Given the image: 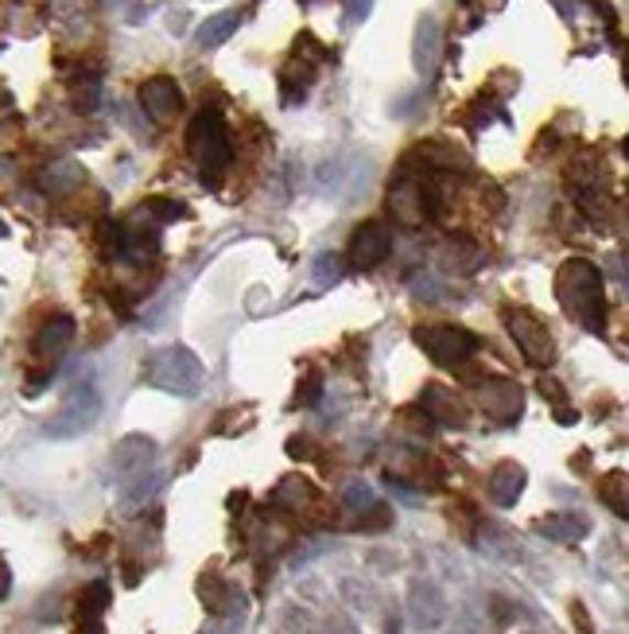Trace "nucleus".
<instances>
[{
	"label": "nucleus",
	"mask_w": 629,
	"mask_h": 634,
	"mask_svg": "<svg viewBox=\"0 0 629 634\" xmlns=\"http://www.w3.org/2000/svg\"><path fill=\"white\" fill-rule=\"evenodd\" d=\"M556 300L567 312V320L583 323V327L595 331V335L606 331V284H603V272H598L590 261L572 257V261L560 265Z\"/></svg>",
	"instance_id": "nucleus-1"
},
{
	"label": "nucleus",
	"mask_w": 629,
	"mask_h": 634,
	"mask_svg": "<svg viewBox=\"0 0 629 634\" xmlns=\"http://www.w3.org/2000/svg\"><path fill=\"white\" fill-rule=\"evenodd\" d=\"M187 152L191 160L203 172V183H218L221 172L234 164V140H229V129L221 121L218 109H198L187 125Z\"/></svg>",
	"instance_id": "nucleus-2"
},
{
	"label": "nucleus",
	"mask_w": 629,
	"mask_h": 634,
	"mask_svg": "<svg viewBox=\"0 0 629 634\" xmlns=\"http://www.w3.org/2000/svg\"><path fill=\"white\" fill-rule=\"evenodd\" d=\"M144 382L172 397H195L206 382V370L187 346H167V351H160V355L148 363Z\"/></svg>",
	"instance_id": "nucleus-3"
},
{
	"label": "nucleus",
	"mask_w": 629,
	"mask_h": 634,
	"mask_svg": "<svg viewBox=\"0 0 629 634\" xmlns=\"http://www.w3.org/2000/svg\"><path fill=\"white\" fill-rule=\"evenodd\" d=\"M416 346L432 358L435 366H447V370H458L470 358L478 355V335L466 327H455V323H432V327H416Z\"/></svg>",
	"instance_id": "nucleus-4"
},
{
	"label": "nucleus",
	"mask_w": 629,
	"mask_h": 634,
	"mask_svg": "<svg viewBox=\"0 0 629 634\" xmlns=\"http://www.w3.org/2000/svg\"><path fill=\"white\" fill-rule=\"evenodd\" d=\"M501 320H506L517 351L529 358V366L544 370V366L556 363V343H552V331H547V323L540 320L536 312H529V308H506V312H501Z\"/></svg>",
	"instance_id": "nucleus-5"
},
{
	"label": "nucleus",
	"mask_w": 629,
	"mask_h": 634,
	"mask_svg": "<svg viewBox=\"0 0 629 634\" xmlns=\"http://www.w3.org/2000/svg\"><path fill=\"white\" fill-rule=\"evenodd\" d=\"M101 417V394L94 389V382H83L66 394L63 409L47 420V437L55 440H71V437H83L86 429H94V420Z\"/></svg>",
	"instance_id": "nucleus-6"
},
{
	"label": "nucleus",
	"mask_w": 629,
	"mask_h": 634,
	"mask_svg": "<svg viewBox=\"0 0 629 634\" xmlns=\"http://www.w3.org/2000/svg\"><path fill=\"white\" fill-rule=\"evenodd\" d=\"M478 405L494 425H517L524 412V389L513 378H482L478 382Z\"/></svg>",
	"instance_id": "nucleus-7"
},
{
	"label": "nucleus",
	"mask_w": 629,
	"mask_h": 634,
	"mask_svg": "<svg viewBox=\"0 0 629 634\" xmlns=\"http://www.w3.org/2000/svg\"><path fill=\"white\" fill-rule=\"evenodd\" d=\"M392 254V230L381 223H361L350 238V265L354 269H377Z\"/></svg>",
	"instance_id": "nucleus-8"
},
{
	"label": "nucleus",
	"mask_w": 629,
	"mask_h": 634,
	"mask_svg": "<svg viewBox=\"0 0 629 634\" xmlns=\"http://www.w3.org/2000/svg\"><path fill=\"white\" fill-rule=\"evenodd\" d=\"M140 106H144V114L152 117V121L167 125V121H172V117L183 109V90H180V83H175V78H167V75L148 78V83L140 86Z\"/></svg>",
	"instance_id": "nucleus-9"
},
{
	"label": "nucleus",
	"mask_w": 629,
	"mask_h": 634,
	"mask_svg": "<svg viewBox=\"0 0 629 634\" xmlns=\"http://www.w3.org/2000/svg\"><path fill=\"white\" fill-rule=\"evenodd\" d=\"M71 343H74V320H71V315H51V320L35 331L32 351H35V358H40V363H47L51 370H55V363L66 355V346H71Z\"/></svg>",
	"instance_id": "nucleus-10"
},
{
	"label": "nucleus",
	"mask_w": 629,
	"mask_h": 634,
	"mask_svg": "<svg viewBox=\"0 0 629 634\" xmlns=\"http://www.w3.org/2000/svg\"><path fill=\"white\" fill-rule=\"evenodd\" d=\"M420 409H424V417L432 420V425H440V429H463L466 425V405L443 386H424Z\"/></svg>",
	"instance_id": "nucleus-11"
},
{
	"label": "nucleus",
	"mask_w": 629,
	"mask_h": 634,
	"mask_svg": "<svg viewBox=\"0 0 629 634\" xmlns=\"http://www.w3.org/2000/svg\"><path fill=\"white\" fill-rule=\"evenodd\" d=\"M524 483H529V471L513 460H501L486 479V495L494 506H517V498L524 495Z\"/></svg>",
	"instance_id": "nucleus-12"
},
{
	"label": "nucleus",
	"mask_w": 629,
	"mask_h": 634,
	"mask_svg": "<svg viewBox=\"0 0 629 634\" xmlns=\"http://www.w3.org/2000/svg\"><path fill=\"white\" fill-rule=\"evenodd\" d=\"M155 460V440L148 437H124L113 448V471L117 475H144V468Z\"/></svg>",
	"instance_id": "nucleus-13"
},
{
	"label": "nucleus",
	"mask_w": 629,
	"mask_h": 634,
	"mask_svg": "<svg viewBox=\"0 0 629 634\" xmlns=\"http://www.w3.org/2000/svg\"><path fill=\"white\" fill-rule=\"evenodd\" d=\"M536 529L547 537V541H583V537L590 534V522L583 518V514H547V518L536 522Z\"/></svg>",
	"instance_id": "nucleus-14"
},
{
	"label": "nucleus",
	"mask_w": 629,
	"mask_h": 634,
	"mask_svg": "<svg viewBox=\"0 0 629 634\" xmlns=\"http://www.w3.org/2000/svg\"><path fill=\"white\" fill-rule=\"evenodd\" d=\"M272 503H276L280 511H288V514H307L311 506L319 503V495H315V486H311L307 479L292 475V479H284V483L276 486Z\"/></svg>",
	"instance_id": "nucleus-15"
},
{
	"label": "nucleus",
	"mask_w": 629,
	"mask_h": 634,
	"mask_svg": "<svg viewBox=\"0 0 629 634\" xmlns=\"http://www.w3.org/2000/svg\"><path fill=\"white\" fill-rule=\"evenodd\" d=\"M238 24H241V12L238 9L218 12V17H210L203 28H198V43H203V47H221L229 35L238 32Z\"/></svg>",
	"instance_id": "nucleus-16"
},
{
	"label": "nucleus",
	"mask_w": 629,
	"mask_h": 634,
	"mask_svg": "<svg viewBox=\"0 0 629 634\" xmlns=\"http://www.w3.org/2000/svg\"><path fill=\"white\" fill-rule=\"evenodd\" d=\"M629 479L626 471H610V475L603 479V486H598V495H603V503L610 506L618 518H629Z\"/></svg>",
	"instance_id": "nucleus-17"
},
{
	"label": "nucleus",
	"mask_w": 629,
	"mask_h": 634,
	"mask_svg": "<svg viewBox=\"0 0 629 634\" xmlns=\"http://www.w3.org/2000/svg\"><path fill=\"white\" fill-rule=\"evenodd\" d=\"M435 51H440V24H435L432 17H424L416 28V66L420 71H432Z\"/></svg>",
	"instance_id": "nucleus-18"
},
{
	"label": "nucleus",
	"mask_w": 629,
	"mask_h": 634,
	"mask_svg": "<svg viewBox=\"0 0 629 634\" xmlns=\"http://www.w3.org/2000/svg\"><path fill=\"white\" fill-rule=\"evenodd\" d=\"M98 249L106 261L113 257H124V226L121 223H101L98 226Z\"/></svg>",
	"instance_id": "nucleus-19"
},
{
	"label": "nucleus",
	"mask_w": 629,
	"mask_h": 634,
	"mask_svg": "<svg viewBox=\"0 0 629 634\" xmlns=\"http://www.w3.org/2000/svg\"><path fill=\"white\" fill-rule=\"evenodd\" d=\"M389 526H392V511L381 503V498H377L369 511L358 514V529H361V534H384Z\"/></svg>",
	"instance_id": "nucleus-20"
},
{
	"label": "nucleus",
	"mask_w": 629,
	"mask_h": 634,
	"mask_svg": "<svg viewBox=\"0 0 629 634\" xmlns=\"http://www.w3.org/2000/svg\"><path fill=\"white\" fill-rule=\"evenodd\" d=\"M83 180V172H78V168L74 164H55L51 168L47 175H43V187L51 191V195H63L66 187H74V183Z\"/></svg>",
	"instance_id": "nucleus-21"
},
{
	"label": "nucleus",
	"mask_w": 629,
	"mask_h": 634,
	"mask_svg": "<svg viewBox=\"0 0 629 634\" xmlns=\"http://www.w3.org/2000/svg\"><path fill=\"white\" fill-rule=\"evenodd\" d=\"M144 218H155V223H172V218H187V206L172 203V198H148V203H144Z\"/></svg>",
	"instance_id": "nucleus-22"
},
{
	"label": "nucleus",
	"mask_w": 629,
	"mask_h": 634,
	"mask_svg": "<svg viewBox=\"0 0 629 634\" xmlns=\"http://www.w3.org/2000/svg\"><path fill=\"white\" fill-rule=\"evenodd\" d=\"M198 592H203V603L214 611V615H226V595H229V588L221 584L218 577H203V584H198Z\"/></svg>",
	"instance_id": "nucleus-23"
},
{
	"label": "nucleus",
	"mask_w": 629,
	"mask_h": 634,
	"mask_svg": "<svg viewBox=\"0 0 629 634\" xmlns=\"http://www.w3.org/2000/svg\"><path fill=\"white\" fill-rule=\"evenodd\" d=\"M338 277H343V261H338L335 254H319V257H315V284H319V289H330V284H338Z\"/></svg>",
	"instance_id": "nucleus-24"
},
{
	"label": "nucleus",
	"mask_w": 629,
	"mask_h": 634,
	"mask_svg": "<svg viewBox=\"0 0 629 634\" xmlns=\"http://www.w3.org/2000/svg\"><path fill=\"white\" fill-rule=\"evenodd\" d=\"M540 394H544V397H552V401H556V417H560V425H572V420H575V412L567 409V397H564V386H560V382L540 378Z\"/></svg>",
	"instance_id": "nucleus-25"
},
{
	"label": "nucleus",
	"mask_w": 629,
	"mask_h": 634,
	"mask_svg": "<svg viewBox=\"0 0 629 634\" xmlns=\"http://www.w3.org/2000/svg\"><path fill=\"white\" fill-rule=\"evenodd\" d=\"M377 498H373V491H369L366 483H350L346 486V506H350V511H369V506H373Z\"/></svg>",
	"instance_id": "nucleus-26"
},
{
	"label": "nucleus",
	"mask_w": 629,
	"mask_h": 634,
	"mask_svg": "<svg viewBox=\"0 0 629 634\" xmlns=\"http://www.w3.org/2000/svg\"><path fill=\"white\" fill-rule=\"evenodd\" d=\"M319 386H323L319 374L311 370L307 378L300 382V389H295V405H315V401H319Z\"/></svg>",
	"instance_id": "nucleus-27"
},
{
	"label": "nucleus",
	"mask_w": 629,
	"mask_h": 634,
	"mask_svg": "<svg viewBox=\"0 0 629 634\" xmlns=\"http://www.w3.org/2000/svg\"><path fill=\"white\" fill-rule=\"evenodd\" d=\"M373 9V0H350V24H361Z\"/></svg>",
	"instance_id": "nucleus-28"
},
{
	"label": "nucleus",
	"mask_w": 629,
	"mask_h": 634,
	"mask_svg": "<svg viewBox=\"0 0 629 634\" xmlns=\"http://www.w3.org/2000/svg\"><path fill=\"white\" fill-rule=\"evenodd\" d=\"M575 626H579V634H595L590 631V615H587V608H583V603H575Z\"/></svg>",
	"instance_id": "nucleus-29"
},
{
	"label": "nucleus",
	"mask_w": 629,
	"mask_h": 634,
	"mask_svg": "<svg viewBox=\"0 0 629 634\" xmlns=\"http://www.w3.org/2000/svg\"><path fill=\"white\" fill-rule=\"evenodd\" d=\"M9 588H12V572H9V565H4V557H0V600L9 595Z\"/></svg>",
	"instance_id": "nucleus-30"
},
{
	"label": "nucleus",
	"mask_w": 629,
	"mask_h": 634,
	"mask_svg": "<svg viewBox=\"0 0 629 634\" xmlns=\"http://www.w3.org/2000/svg\"><path fill=\"white\" fill-rule=\"evenodd\" d=\"M552 4L560 9V17H572L575 12V0H552Z\"/></svg>",
	"instance_id": "nucleus-31"
},
{
	"label": "nucleus",
	"mask_w": 629,
	"mask_h": 634,
	"mask_svg": "<svg viewBox=\"0 0 629 634\" xmlns=\"http://www.w3.org/2000/svg\"><path fill=\"white\" fill-rule=\"evenodd\" d=\"M9 101H12V98H9V90H4V86H0V106H9Z\"/></svg>",
	"instance_id": "nucleus-32"
}]
</instances>
